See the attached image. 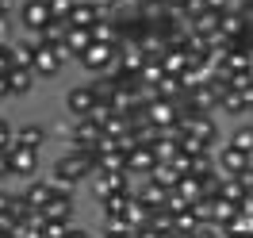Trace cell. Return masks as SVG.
Instances as JSON below:
<instances>
[{
  "mask_svg": "<svg viewBox=\"0 0 253 238\" xmlns=\"http://www.w3.org/2000/svg\"><path fill=\"white\" fill-rule=\"evenodd\" d=\"M88 47H92V31H81V27H69V35H65V50L73 54V58H84L88 54Z\"/></svg>",
  "mask_w": 253,
  "mask_h": 238,
  "instance_id": "cell-19",
  "label": "cell"
},
{
  "mask_svg": "<svg viewBox=\"0 0 253 238\" xmlns=\"http://www.w3.org/2000/svg\"><path fill=\"white\" fill-rule=\"evenodd\" d=\"M77 4L81 0H50V12H54V19H65V23H69V16H73Z\"/></svg>",
  "mask_w": 253,
  "mask_h": 238,
  "instance_id": "cell-34",
  "label": "cell"
},
{
  "mask_svg": "<svg viewBox=\"0 0 253 238\" xmlns=\"http://www.w3.org/2000/svg\"><path fill=\"white\" fill-rule=\"evenodd\" d=\"M19 196L27 200V207H31V211H39V215H42V207L58 196V185H54V181H31V185L19 192Z\"/></svg>",
  "mask_w": 253,
  "mask_h": 238,
  "instance_id": "cell-11",
  "label": "cell"
},
{
  "mask_svg": "<svg viewBox=\"0 0 253 238\" xmlns=\"http://www.w3.org/2000/svg\"><path fill=\"white\" fill-rule=\"evenodd\" d=\"M92 173H96V154H88V150H69L65 158L54 161V185L58 189H73L81 181H88Z\"/></svg>",
  "mask_w": 253,
  "mask_h": 238,
  "instance_id": "cell-1",
  "label": "cell"
},
{
  "mask_svg": "<svg viewBox=\"0 0 253 238\" xmlns=\"http://www.w3.org/2000/svg\"><path fill=\"white\" fill-rule=\"evenodd\" d=\"M12 177V161H8V150H0V181Z\"/></svg>",
  "mask_w": 253,
  "mask_h": 238,
  "instance_id": "cell-44",
  "label": "cell"
},
{
  "mask_svg": "<svg viewBox=\"0 0 253 238\" xmlns=\"http://www.w3.org/2000/svg\"><path fill=\"white\" fill-rule=\"evenodd\" d=\"M180 177H184V173L176 169V161H158V169L150 173V181H158L161 189H169V192H173L176 185H180Z\"/></svg>",
  "mask_w": 253,
  "mask_h": 238,
  "instance_id": "cell-20",
  "label": "cell"
},
{
  "mask_svg": "<svg viewBox=\"0 0 253 238\" xmlns=\"http://www.w3.org/2000/svg\"><path fill=\"white\" fill-rule=\"evenodd\" d=\"M192 211H196V219H200V223H207V227H211V219H215V196L196 200V204H192Z\"/></svg>",
  "mask_w": 253,
  "mask_h": 238,
  "instance_id": "cell-32",
  "label": "cell"
},
{
  "mask_svg": "<svg viewBox=\"0 0 253 238\" xmlns=\"http://www.w3.org/2000/svg\"><path fill=\"white\" fill-rule=\"evenodd\" d=\"M188 65H192V58H188V50H184V47H169V50H165V58H161V69L173 73V77H180Z\"/></svg>",
  "mask_w": 253,
  "mask_h": 238,
  "instance_id": "cell-18",
  "label": "cell"
},
{
  "mask_svg": "<svg viewBox=\"0 0 253 238\" xmlns=\"http://www.w3.org/2000/svg\"><path fill=\"white\" fill-rule=\"evenodd\" d=\"M146 119L154 123V127H161V131H169V127H176L180 123V108H176L173 100H161V96H146Z\"/></svg>",
  "mask_w": 253,
  "mask_h": 238,
  "instance_id": "cell-5",
  "label": "cell"
},
{
  "mask_svg": "<svg viewBox=\"0 0 253 238\" xmlns=\"http://www.w3.org/2000/svg\"><path fill=\"white\" fill-rule=\"evenodd\" d=\"M12 96V89H8V77H0V100H8Z\"/></svg>",
  "mask_w": 253,
  "mask_h": 238,
  "instance_id": "cell-48",
  "label": "cell"
},
{
  "mask_svg": "<svg viewBox=\"0 0 253 238\" xmlns=\"http://www.w3.org/2000/svg\"><path fill=\"white\" fill-rule=\"evenodd\" d=\"M204 8H207V12H219V16H222V12L238 8V0H204Z\"/></svg>",
  "mask_w": 253,
  "mask_h": 238,
  "instance_id": "cell-40",
  "label": "cell"
},
{
  "mask_svg": "<svg viewBox=\"0 0 253 238\" xmlns=\"http://www.w3.org/2000/svg\"><path fill=\"white\" fill-rule=\"evenodd\" d=\"M0 16H8V0H0Z\"/></svg>",
  "mask_w": 253,
  "mask_h": 238,
  "instance_id": "cell-51",
  "label": "cell"
},
{
  "mask_svg": "<svg viewBox=\"0 0 253 238\" xmlns=\"http://www.w3.org/2000/svg\"><path fill=\"white\" fill-rule=\"evenodd\" d=\"M4 35H8V16H0V43H4Z\"/></svg>",
  "mask_w": 253,
  "mask_h": 238,
  "instance_id": "cell-50",
  "label": "cell"
},
{
  "mask_svg": "<svg viewBox=\"0 0 253 238\" xmlns=\"http://www.w3.org/2000/svg\"><path fill=\"white\" fill-rule=\"evenodd\" d=\"M176 192H180L184 200H192V204H196V200H204V181H200L196 173H188V177H180Z\"/></svg>",
  "mask_w": 253,
  "mask_h": 238,
  "instance_id": "cell-28",
  "label": "cell"
},
{
  "mask_svg": "<svg viewBox=\"0 0 253 238\" xmlns=\"http://www.w3.org/2000/svg\"><path fill=\"white\" fill-rule=\"evenodd\" d=\"M192 207V200H184V196H180V192H169V200H165V211H169V215H180V211H188Z\"/></svg>",
  "mask_w": 253,
  "mask_h": 238,
  "instance_id": "cell-36",
  "label": "cell"
},
{
  "mask_svg": "<svg viewBox=\"0 0 253 238\" xmlns=\"http://www.w3.org/2000/svg\"><path fill=\"white\" fill-rule=\"evenodd\" d=\"M42 219L46 223H69L73 219V196H69V189H58V196L42 207Z\"/></svg>",
  "mask_w": 253,
  "mask_h": 238,
  "instance_id": "cell-13",
  "label": "cell"
},
{
  "mask_svg": "<svg viewBox=\"0 0 253 238\" xmlns=\"http://www.w3.org/2000/svg\"><path fill=\"white\" fill-rule=\"evenodd\" d=\"M92 43H104V47H119V31H115L111 16H108V19H100V23L92 27Z\"/></svg>",
  "mask_w": 253,
  "mask_h": 238,
  "instance_id": "cell-27",
  "label": "cell"
},
{
  "mask_svg": "<svg viewBox=\"0 0 253 238\" xmlns=\"http://www.w3.org/2000/svg\"><path fill=\"white\" fill-rule=\"evenodd\" d=\"M100 19H108L100 8H96L92 0H81L77 8H73V16H69V27H81V31H92Z\"/></svg>",
  "mask_w": 253,
  "mask_h": 238,
  "instance_id": "cell-16",
  "label": "cell"
},
{
  "mask_svg": "<svg viewBox=\"0 0 253 238\" xmlns=\"http://www.w3.org/2000/svg\"><path fill=\"white\" fill-rule=\"evenodd\" d=\"M242 215H253V192L246 196V200H242Z\"/></svg>",
  "mask_w": 253,
  "mask_h": 238,
  "instance_id": "cell-47",
  "label": "cell"
},
{
  "mask_svg": "<svg viewBox=\"0 0 253 238\" xmlns=\"http://www.w3.org/2000/svg\"><path fill=\"white\" fill-rule=\"evenodd\" d=\"M0 238H4V235H0Z\"/></svg>",
  "mask_w": 253,
  "mask_h": 238,
  "instance_id": "cell-52",
  "label": "cell"
},
{
  "mask_svg": "<svg viewBox=\"0 0 253 238\" xmlns=\"http://www.w3.org/2000/svg\"><path fill=\"white\" fill-rule=\"evenodd\" d=\"M8 161H12V173L19 177H31L35 173V165H39V150H31V146H12L8 150Z\"/></svg>",
  "mask_w": 253,
  "mask_h": 238,
  "instance_id": "cell-15",
  "label": "cell"
},
{
  "mask_svg": "<svg viewBox=\"0 0 253 238\" xmlns=\"http://www.w3.org/2000/svg\"><path fill=\"white\" fill-rule=\"evenodd\" d=\"M111 115H115V104H104V100H100V104H96V111H92V115H88V119H92L96 127L104 131V127H108V123H111Z\"/></svg>",
  "mask_w": 253,
  "mask_h": 238,
  "instance_id": "cell-33",
  "label": "cell"
},
{
  "mask_svg": "<svg viewBox=\"0 0 253 238\" xmlns=\"http://www.w3.org/2000/svg\"><path fill=\"white\" fill-rule=\"evenodd\" d=\"M19 23L31 35H42L54 23V12H50V0H23L19 4Z\"/></svg>",
  "mask_w": 253,
  "mask_h": 238,
  "instance_id": "cell-4",
  "label": "cell"
},
{
  "mask_svg": "<svg viewBox=\"0 0 253 238\" xmlns=\"http://www.w3.org/2000/svg\"><path fill=\"white\" fill-rule=\"evenodd\" d=\"M158 169V154H154V146H134L130 154H126V173L130 177H150Z\"/></svg>",
  "mask_w": 253,
  "mask_h": 238,
  "instance_id": "cell-9",
  "label": "cell"
},
{
  "mask_svg": "<svg viewBox=\"0 0 253 238\" xmlns=\"http://www.w3.org/2000/svg\"><path fill=\"white\" fill-rule=\"evenodd\" d=\"M115 50H119V47H104V43H92V47H88V54L81 58V65H84L88 73H96V77H100V73H108L111 65H115Z\"/></svg>",
  "mask_w": 253,
  "mask_h": 238,
  "instance_id": "cell-10",
  "label": "cell"
},
{
  "mask_svg": "<svg viewBox=\"0 0 253 238\" xmlns=\"http://www.w3.org/2000/svg\"><path fill=\"white\" fill-rule=\"evenodd\" d=\"M222 200H234L238 207H242V200H246V196H250V192L242 189V181H238V177H226V181H222V192H219Z\"/></svg>",
  "mask_w": 253,
  "mask_h": 238,
  "instance_id": "cell-29",
  "label": "cell"
},
{
  "mask_svg": "<svg viewBox=\"0 0 253 238\" xmlns=\"http://www.w3.org/2000/svg\"><path fill=\"white\" fill-rule=\"evenodd\" d=\"M115 58H119V65H126L130 73H142V65L150 62V58H146V50H142V43H119Z\"/></svg>",
  "mask_w": 253,
  "mask_h": 238,
  "instance_id": "cell-17",
  "label": "cell"
},
{
  "mask_svg": "<svg viewBox=\"0 0 253 238\" xmlns=\"http://www.w3.org/2000/svg\"><path fill=\"white\" fill-rule=\"evenodd\" d=\"M100 146H104V131L96 127L92 119H73V127H69V150L100 154Z\"/></svg>",
  "mask_w": 253,
  "mask_h": 238,
  "instance_id": "cell-3",
  "label": "cell"
},
{
  "mask_svg": "<svg viewBox=\"0 0 253 238\" xmlns=\"http://www.w3.org/2000/svg\"><path fill=\"white\" fill-rule=\"evenodd\" d=\"M250 161H253V154H246V150H238V146H230V143L215 154V165H219L222 177H242L250 169Z\"/></svg>",
  "mask_w": 253,
  "mask_h": 238,
  "instance_id": "cell-7",
  "label": "cell"
},
{
  "mask_svg": "<svg viewBox=\"0 0 253 238\" xmlns=\"http://www.w3.org/2000/svg\"><path fill=\"white\" fill-rule=\"evenodd\" d=\"M31 85H35V69H27V65H16V69L8 73V89H12V96H23Z\"/></svg>",
  "mask_w": 253,
  "mask_h": 238,
  "instance_id": "cell-23",
  "label": "cell"
},
{
  "mask_svg": "<svg viewBox=\"0 0 253 238\" xmlns=\"http://www.w3.org/2000/svg\"><path fill=\"white\" fill-rule=\"evenodd\" d=\"M35 47H39V39H31V43H19V47H16V62L31 69V62H35Z\"/></svg>",
  "mask_w": 253,
  "mask_h": 238,
  "instance_id": "cell-37",
  "label": "cell"
},
{
  "mask_svg": "<svg viewBox=\"0 0 253 238\" xmlns=\"http://www.w3.org/2000/svg\"><path fill=\"white\" fill-rule=\"evenodd\" d=\"M96 93H92V85H73L69 93H65V108H69V115L73 119H88L96 111Z\"/></svg>",
  "mask_w": 253,
  "mask_h": 238,
  "instance_id": "cell-6",
  "label": "cell"
},
{
  "mask_svg": "<svg viewBox=\"0 0 253 238\" xmlns=\"http://www.w3.org/2000/svg\"><path fill=\"white\" fill-rule=\"evenodd\" d=\"M65 238H88V231H84V227H77V223H73V227H69V235Z\"/></svg>",
  "mask_w": 253,
  "mask_h": 238,
  "instance_id": "cell-46",
  "label": "cell"
},
{
  "mask_svg": "<svg viewBox=\"0 0 253 238\" xmlns=\"http://www.w3.org/2000/svg\"><path fill=\"white\" fill-rule=\"evenodd\" d=\"M134 204V192H115L100 200V215H126V207Z\"/></svg>",
  "mask_w": 253,
  "mask_h": 238,
  "instance_id": "cell-21",
  "label": "cell"
},
{
  "mask_svg": "<svg viewBox=\"0 0 253 238\" xmlns=\"http://www.w3.org/2000/svg\"><path fill=\"white\" fill-rule=\"evenodd\" d=\"M104 238H134V227L123 215H104Z\"/></svg>",
  "mask_w": 253,
  "mask_h": 238,
  "instance_id": "cell-26",
  "label": "cell"
},
{
  "mask_svg": "<svg viewBox=\"0 0 253 238\" xmlns=\"http://www.w3.org/2000/svg\"><path fill=\"white\" fill-rule=\"evenodd\" d=\"M16 65H19L16 62V47H8V43H4V47H0V77H8Z\"/></svg>",
  "mask_w": 253,
  "mask_h": 238,
  "instance_id": "cell-35",
  "label": "cell"
},
{
  "mask_svg": "<svg viewBox=\"0 0 253 238\" xmlns=\"http://www.w3.org/2000/svg\"><path fill=\"white\" fill-rule=\"evenodd\" d=\"M134 200L146 207V211H165V200H169V189H161L158 181H150L146 177L142 185H138V192H134Z\"/></svg>",
  "mask_w": 253,
  "mask_h": 238,
  "instance_id": "cell-12",
  "label": "cell"
},
{
  "mask_svg": "<svg viewBox=\"0 0 253 238\" xmlns=\"http://www.w3.org/2000/svg\"><path fill=\"white\" fill-rule=\"evenodd\" d=\"M234 215H242V207L234 204V200H222V196H215V219H211V227H226V223L234 219Z\"/></svg>",
  "mask_w": 253,
  "mask_h": 238,
  "instance_id": "cell-25",
  "label": "cell"
},
{
  "mask_svg": "<svg viewBox=\"0 0 253 238\" xmlns=\"http://www.w3.org/2000/svg\"><path fill=\"white\" fill-rule=\"evenodd\" d=\"M16 146V131L8 127V119H0V150H12Z\"/></svg>",
  "mask_w": 253,
  "mask_h": 238,
  "instance_id": "cell-39",
  "label": "cell"
},
{
  "mask_svg": "<svg viewBox=\"0 0 253 238\" xmlns=\"http://www.w3.org/2000/svg\"><path fill=\"white\" fill-rule=\"evenodd\" d=\"M16 143H19V146H31V150H39V146L46 143V127H42V123H23V127L16 131Z\"/></svg>",
  "mask_w": 253,
  "mask_h": 238,
  "instance_id": "cell-22",
  "label": "cell"
},
{
  "mask_svg": "<svg viewBox=\"0 0 253 238\" xmlns=\"http://www.w3.org/2000/svg\"><path fill=\"white\" fill-rule=\"evenodd\" d=\"M242 96H246V108L253 111V85H250V89H242Z\"/></svg>",
  "mask_w": 253,
  "mask_h": 238,
  "instance_id": "cell-49",
  "label": "cell"
},
{
  "mask_svg": "<svg viewBox=\"0 0 253 238\" xmlns=\"http://www.w3.org/2000/svg\"><path fill=\"white\" fill-rule=\"evenodd\" d=\"M134 238H173V235H165V231H158V227H150V223H146V227L134 231Z\"/></svg>",
  "mask_w": 253,
  "mask_h": 238,
  "instance_id": "cell-41",
  "label": "cell"
},
{
  "mask_svg": "<svg viewBox=\"0 0 253 238\" xmlns=\"http://www.w3.org/2000/svg\"><path fill=\"white\" fill-rule=\"evenodd\" d=\"M69 227H73V219H69V223H46V219H42V238H65V235H69Z\"/></svg>",
  "mask_w": 253,
  "mask_h": 238,
  "instance_id": "cell-38",
  "label": "cell"
},
{
  "mask_svg": "<svg viewBox=\"0 0 253 238\" xmlns=\"http://www.w3.org/2000/svg\"><path fill=\"white\" fill-rule=\"evenodd\" d=\"M180 123L188 127V135L204 139L207 146H215V139H219V127H215V119H211V115H204V111H192L188 119H180Z\"/></svg>",
  "mask_w": 253,
  "mask_h": 238,
  "instance_id": "cell-14",
  "label": "cell"
},
{
  "mask_svg": "<svg viewBox=\"0 0 253 238\" xmlns=\"http://www.w3.org/2000/svg\"><path fill=\"white\" fill-rule=\"evenodd\" d=\"M238 181H242V189H246V192H253V161H250V169L238 177Z\"/></svg>",
  "mask_w": 253,
  "mask_h": 238,
  "instance_id": "cell-45",
  "label": "cell"
},
{
  "mask_svg": "<svg viewBox=\"0 0 253 238\" xmlns=\"http://www.w3.org/2000/svg\"><path fill=\"white\" fill-rule=\"evenodd\" d=\"M12 200H16L12 192H0V219H4V215H12Z\"/></svg>",
  "mask_w": 253,
  "mask_h": 238,
  "instance_id": "cell-42",
  "label": "cell"
},
{
  "mask_svg": "<svg viewBox=\"0 0 253 238\" xmlns=\"http://www.w3.org/2000/svg\"><path fill=\"white\" fill-rule=\"evenodd\" d=\"M92 192H96V200L115 196V192H134L130 189V173H92Z\"/></svg>",
  "mask_w": 253,
  "mask_h": 238,
  "instance_id": "cell-8",
  "label": "cell"
},
{
  "mask_svg": "<svg viewBox=\"0 0 253 238\" xmlns=\"http://www.w3.org/2000/svg\"><path fill=\"white\" fill-rule=\"evenodd\" d=\"M138 77H142V85H146V89H150V93H154V89H158V85H161V77H165V69H161V62H146Z\"/></svg>",
  "mask_w": 253,
  "mask_h": 238,
  "instance_id": "cell-31",
  "label": "cell"
},
{
  "mask_svg": "<svg viewBox=\"0 0 253 238\" xmlns=\"http://www.w3.org/2000/svg\"><path fill=\"white\" fill-rule=\"evenodd\" d=\"M230 146H238V150L253 154V123H242V127H234V135H230Z\"/></svg>",
  "mask_w": 253,
  "mask_h": 238,
  "instance_id": "cell-30",
  "label": "cell"
},
{
  "mask_svg": "<svg viewBox=\"0 0 253 238\" xmlns=\"http://www.w3.org/2000/svg\"><path fill=\"white\" fill-rule=\"evenodd\" d=\"M188 238H222V235H219V227H200V231H192Z\"/></svg>",
  "mask_w": 253,
  "mask_h": 238,
  "instance_id": "cell-43",
  "label": "cell"
},
{
  "mask_svg": "<svg viewBox=\"0 0 253 238\" xmlns=\"http://www.w3.org/2000/svg\"><path fill=\"white\" fill-rule=\"evenodd\" d=\"M219 235L222 238H253V215H234Z\"/></svg>",
  "mask_w": 253,
  "mask_h": 238,
  "instance_id": "cell-24",
  "label": "cell"
},
{
  "mask_svg": "<svg viewBox=\"0 0 253 238\" xmlns=\"http://www.w3.org/2000/svg\"><path fill=\"white\" fill-rule=\"evenodd\" d=\"M65 62H73V54L65 50V43H58V47L39 43V47H35V62H31V69H35V77H54V73H58Z\"/></svg>",
  "mask_w": 253,
  "mask_h": 238,
  "instance_id": "cell-2",
  "label": "cell"
}]
</instances>
